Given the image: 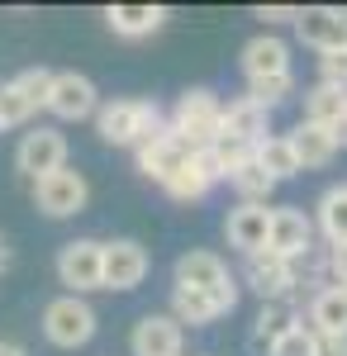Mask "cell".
I'll return each mask as SVG.
<instances>
[{"instance_id":"20","label":"cell","mask_w":347,"mask_h":356,"mask_svg":"<svg viewBox=\"0 0 347 356\" xmlns=\"http://www.w3.org/2000/svg\"><path fill=\"white\" fill-rule=\"evenodd\" d=\"M105 24L119 33V38H153L162 24H167V5H109Z\"/></svg>"},{"instance_id":"21","label":"cell","mask_w":347,"mask_h":356,"mask_svg":"<svg viewBox=\"0 0 347 356\" xmlns=\"http://www.w3.org/2000/svg\"><path fill=\"white\" fill-rule=\"evenodd\" d=\"M291 138V147H295V162H300V171H309V166H328L333 157H338V143H333V134L328 129H319V124H304L300 119V129Z\"/></svg>"},{"instance_id":"11","label":"cell","mask_w":347,"mask_h":356,"mask_svg":"<svg viewBox=\"0 0 347 356\" xmlns=\"http://www.w3.org/2000/svg\"><path fill=\"white\" fill-rule=\"evenodd\" d=\"M43 110H53L57 119H91V114L100 110V95H95V81L91 76H81V72H53V86H48V105Z\"/></svg>"},{"instance_id":"12","label":"cell","mask_w":347,"mask_h":356,"mask_svg":"<svg viewBox=\"0 0 347 356\" xmlns=\"http://www.w3.org/2000/svg\"><path fill=\"white\" fill-rule=\"evenodd\" d=\"M15 166L24 171L29 181L62 171L67 166V138L57 134V129H33V134H24L20 147H15Z\"/></svg>"},{"instance_id":"37","label":"cell","mask_w":347,"mask_h":356,"mask_svg":"<svg viewBox=\"0 0 347 356\" xmlns=\"http://www.w3.org/2000/svg\"><path fill=\"white\" fill-rule=\"evenodd\" d=\"M328 134H333V143H338V147H347V114L338 119V124H328Z\"/></svg>"},{"instance_id":"26","label":"cell","mask_w":347,"mask_h":356,"mask_svg":"<svg viewBox=\"0 0 347 356\" xmlns=\"http://www.w3.org/2000/svg\"><path fill=\"white\" fill-rule=\"evenodd\" d=\"M229 181H233V191L242 195V204H267V195L276 191V181H271V176H267L257 162H242L238 171L229 176Z\"/></svg>"},{"instance_id":"23","label":"cell","mask_w":347,"mask_h":356,"mask_svg":"<svg viewBox=\"0 0 347 356\" xmlns=\"http://www.w3.org/2000/svg\"><path fill=\"white\" fill-rule=\"evenodd\" d=\"M314 219H319V233L328 238V247L347 243V181L343 186H328L314 204Z\"/></svg>"},{"instance_id":"13","label":"cell","mask_w":347,"mask_h":356,"mask_svg":"<svg viewBox=\"0 0 347 356\" xmlns=\"http://www.w3.org/2000/svg\"><path fill=\"white\" fill-rule=\"evenodd\" d=\"M181 347H186V328L171 314H143L129 332L134 356H181Z\"/></svg>"},{"instance_id":"2","label":"cell","mask_w":347,"mask_h":356,"mask_svg":"<svg viewBox=\"0 0 347 356\" xmlns=\"http://www.w3.org/2000/svg\"><path fill=\"white\" fill-rule=\"evenodd\" d=\"M219 114H224L219 95L205 90V86H195V90H186V95L176 100V110H171V119H167V134L181 138L190 152L214 147V143H219Z\"/></svg>"},{"instance_id":"18","label":"cell","mask_w":347,"mask_h":356,"mask_svg":"<svg viewBox=\"0 0 347 356\" xmlns=\"http://www.w3.org/2000/svg\"><path fill=\"white\" fill-rule=\"evenodd\" d=\"M190 157V147L181 143V138H171V134H157L153 143H143L138 147V171L148 176V181H157V186H167L181 166H186Z\"/></svg>"},{"instance_id":"16","label":"cell","mask_w":347,"mask_h":356,"mask_svg":"<svg viewBox=\"0 0 347 356\" xmlns=\"http://www.w3.org/2000/svg\"><path fill=\"white\" fill-rule=\"evenodd\" d=\"M267 223H271L267 204H238V209H229V219H224V238H229L233 252L252 257V252L267 247Z\"/></svg>"},{"instance_id":"29","label":"cell","mask_w":347,"mask_h":356,"mask_svg":"<svg viewBox=\"0 0 347 356\" xmlns=\"http://www.w3.org/2000/svg\"><path fill=\"white\" fill-rule=\"evenodd\" d=\"M295 90V76H267V81H247V100H257L262 110H276Z\"/></svg>"},{"instance_id":"17","label":"cell","mask_w":347,"mask_h":356,"mask_svg":"<svg viewBox=\"0 0 347 356\" xmlns=\"http://www.w3.org/2000/svg\"><path fill=\"white\" fill-rule=\"evenodd\" d=\"M176 285L181 290H205V295H214V290H224V285H233V275H229V266L214 257V252H181L176 257Z\"/></svg>"},{"instance_id":"9","label":"cell","mask_w":347,"mask_h":356,"mask_svg":"<svg viewBox=\"0 0 347 356\" xmlns=\"http://www.w3.org/2000/svg\"><path fill=\"white\" fill-rule=\"evenodd\" d=\"M267 252L286 257V261H300L314 252V219L300 214L295 204L286 209H271V223H267Z\"/></svg>"},{"instance_id":"15","label":"cell","mask_w":347,"mask_h":356,"mask_svg":"<svg viewBox=\"0 0 347 356\" xmlns=\"http://www.w3.org/2000/svg\"><path fill=\"white\" fill-rule=\"evenodd\" d=\"M242 76L247 81H267V76H291V43L276 33H257L242 48Z\"/></svg>"},{"instance_id":"39","label":"cell","mask_w":347,"mask_h":356,"mask_svg":"<svg viewBox=\"0 0 347 356\" xmlns=\"http://www.w3.org/2000/svg\"><path fill=\"white\" fill-rule=\"evenodd\" d=\"M10 266V247H5V238H0V271Z\"/></svg>"},{"instance_id":"6","label":"cell","mask_w":347,"mask_h":356,"mask_svg":"<svg viewBox=\"0 0 347 356\" xmlns=\"http://www.w3.org/2000/svg\"><path fill=\"white\" fill-rule=\"evenodd\" d=\"M295 33L300 43L323 53H347V5H314V10H295Z\"/></svg>"},{"instance_id":"27","label":"cell","mask_w":347,"mask_h":356,"mask_svg":"<svg viewBox=\"0 0 347 356\" xmlns=\"http://www.w3.org/2000/svg\"><path fill=\"white\" fill-rule=\"evenodd\" d=\"M15 95H20V100H24L29 105V114L33 110H43V105H48V86H53V72H48V67H29V72H20V76H15Z\"/></svg>"},{"instance_id":"35","label":"cell","mask_w":347,"mask_h":356,"mask_svg":"<svg viewBox=\"0 0 347 356\" xmlns=\"http://www.w3.org/2000/svg\"><path fill=\"white\" fill-rule=\"evenodd\" d=\"M257 19H262V24H295V10L291 5H262Z\"/></svg>"},{"instance_id":"24","label":"cell","mask_w":347,"mask_h":356,"mask_svg":"<svg viewBox=\"0 0 347 356\" xmlns=\"http://www.w3.org/2000/svg\"><path fill=\"white\" fill-rule=\"evenodd\" d=\"M347 114V90H338V86H309L304 90V124H319V129H328V124H338Z\"/></svg>"},{"instance_id":"31","label":"cell","mask_w":347,"mask_h":356,"mask_svg":"<svg viewBox=\"0 0 347 356\" xmlns=\"http://www.w3.org/2000/svg\"><path fill=\"white\" fill-rule=\"evenodd\" d=\"M214 162L224 166V181H229L242 162H252V147H247V143H233V138H219V143H214Z\"/></svg>"},{"instance_id":"38","label":"cell","mask_w":347,"mask_h":356,"mask_svg":"<svg viewBox=\"0 0 347 356\" xmlns=\"http://www.w3.org/2000/svg\"><path fill=\"white\" fill-rule=\"evenodd\" d=\"M0 356H29L20 342H0Z\"/></svg>"},{"instance_id":"33","label":"cell","mask_w":347,"mask_h":356,"mask_svg":"<svg viewBox=\"0 0 347 356\" xmlns=\"http://www.w3.org/2000/svg\"><path fill=\"white\" fill-rule=\"evenodd\" d=\"M24 119H29V105L15 95V86L5 81V86H0V124L10 129V124H24Z\"/></svg>"},{"instance_id":"28","label":"cell","mask_w":347,"mask_h":356,"mask_svg":"<svg viewBox=\"0 0 347 356\" xmlns=\"http://www.w3.org/2000/svg\"><path fill=\"white\" fill-rule=\"evenodd\" d=\"M162 191L171 195V200H205V195H210V181H205V171L186 157V166H181V171H176Z\"/></svg>"},{"instance_id":"36","label":"cell","mask_w":347,"mask_h":356,"mask_svg":"<svg viewBox=\"0 0 347 356\" xmlns=\"http://www.w3.org/2000/svg\"><path fill=\"white\" fill-rule=\"evenodd\" d=\"M314 356H347V337H314Z\"/></svg>"},{"instance_id":"8","label":"cell","mask_w":347,"mask_h":356,"mask_svg":"<svg viewBox=\"0 0 347 356\" xmlns=\"http://www.w3.org/2000/svg\"><path fill=\"white\" fill-rule=\"evenodd\" d=\"M247 290H257L262 295V304H276V300H291L295 285H300V271H295V261H286V257H276V252H252L247 257Z\"/></svg>"},{"instance_id":"30","label":"cell","mask_w":347,"mask_h":356,"mask_svg":"<svg viewBox=\"0 0 347 356\" xmlns=\"http://www.w3.org/2000/svg\"><path fill=\"white\" fill-rule=\"evenodd\" d=\"M267 356H314V332L304 328V323H295L291 332H281L267 347Z\"/></svg>"},{"instance_id":"3","label":"cell","mask_w":347,"mask_h":356,"mask_svg":"<svg viewBox=\"0 0 347 356\" xmlns=\"http://www.w3.org/2000/svg\"><path fill=\"white\" fill-rule=\"evenodd\" d=\"M95 328H100L95 309L86 300H77V295H62V300H53L43 309V337H48L53 347H62V352L86 347V342L95 337Z\"/></svg>"},{"instance_id":"22","label":"cell","mask_w":347,"mask_h":356,"mask_svg":"<svg viewBox=\"0 0 347 356\" xmlns=\"http://www.w3.org/2000/svg\"><path fill=\"white\" fill-rule=\"evenodd\" d=\"M252 162L262 166L276 186L291 181V176H300V162H295V147H291V138H286V134H267L257 147H252Z\"/></svg>"},{"instance_id":"19","label":"cell","mask_w":347,"mask_h":356,"mask_svg":"<svg viewBox=\"0 0 347 356\" xmlns=\"http://www.w3.org/2000/svg\"><path fill=\"white\" fill-rule=\"evenodd\" d=\"M314 337H347V290L343 285H323L309 300V323Z\"/></svg>"},{"instance_id":"25","label":"cell","mask_w":347,"mask_h":356,"mask_svg":"<svg viewBox=\"0 0 347 356\" xmlns=\"http://www.w3.org/2000/svg\"><path fill=\"white\" fill-rule=\"evenodd\" d=\"M295 323H300V314L291 309V300L262 304V314H257V328H252V352H267L271 342H276L281 332H291Z\"/></svg>"},{"instance_id":"5","label":"cell","mask_w":347,"mask_h":356,"mask_svg":"<svg viewBox=\"0 0 347 356\" xmlns=\"http://www.w3.org/2000/svg\"><path fill=\"white\" fill-rule=\"evenodd\" d=\"M86 200H91V186H86V176L72 171V166H62L53 176H38V181H33V204H38L48 219H77L81 209H86Z\"/></svg>"},{"instance_id":"4","label":"cell","mask_w":347,"mask_h":356,"mask_svg":"<svg viewBox=\"0 0 347 356\" xmlns=\"http://www.w3.org/2000/svg\"><path fill=\"white\" fill-rule=\"evenodd\" d=\"M148 247L138 238H114V243H100V290H138L148 280Z\"/></svg>"},{"instance_id":"32","label":"cell","mask_w":347,"mask_h":356,"mask_svg":"<svg viewBox=\"0 0 347 356\" xmlns=\"http://www.w3.org/2000/svg\"><path fill=\"white\" fill-rule=\"evenodd\" d=\"M319 81L347 90V53H323L319 57Z\"/></svg>"},{"instance_id":"34","label":"cell","mask_w":347,"mask_h":356,"mask_svg":"<svg viewBox=\"0 0 347 356\" xmlns=\"http://www.w3.org/2000/svg\"><path fill=\"white\" fill-rule=\"evenodd\" d=\"M328 275H333V285H343L347 290V243H338V247H328Z\"/></svg>"},{"instance_id":"1","label":"cell","mask_w":347,"mask_h":356,"mask_svg":"<svg viewBox=\"0 0 347 356\" xmlns=\"http://www.w3.org/2000/svg\"><path fill=\"white\" fill-rule=\"evenodd\" d=\"M95 129L109 147H143L157 134H167L157 100H109L105 110H95Z\"/></svg>"},{"instance_id":"10","label":"cell","mask_w":347,"mask_h":356,"mask_svg":"<svg viewBox=\"0 0 347 356\" xmlns=\"http://www.w3.org/2000/svg\"><path fill=\"white\" fill-rule=\"evenodd\" d=\"M57 280L72 290V295H86V290H100V243L95 238H72L57 252Z\"/></svg>"},{"instance_id":"7","label":"cell","mask_w":347,"mask_h":356,"mask_svg":"<svg viewBox=\"0 0 347 356\" xmlns=\"http://www.w3.org/2000/svg\"><path fill=\"white\" fill-rule=\"evenodd\" d=\"M233 304H238V280L233 285H224V290H214V295H205V290H171V318L181 323V328H210L214 318H224V314H233Z\"/></svg>"},{"instance_id":"40","label":"cell","mask_w":347,"mask_h":356,"mask_svg":"<svg viewBox=\"0 0 347 356\" xmlns=\"http://www.w3.org/2000/svg\"><path fill=\"white\" fill-rule=\"evenodd\" d=\"M0 129H5V124H0Z\"/></svg>"},{"instance_id":"14","label":"cell","mask_w":347,"mask_h":356,"mask_svg":"<svg viewBox=\"0 0 347 356\" xmlns=\"http://www.w3.org/2000/svg\"><path fill=\"white\" fill-rule=\"evenodd\" d=\"M267 134H271V110H262L247 95H238L233 105H224V114H219V138H233V143L257 147Z\"/></svg>"}]
</instances>
